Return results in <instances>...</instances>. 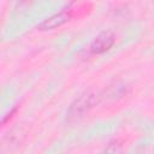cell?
I'll use <instances>...</instances> for the list:
<instances>
[{"mask_svg":"<svg viewBox=\"0 0 154 154\" xmlns=\"http://www.w3.org/2000/svg\"><path fill=\"white\" fill-rule=\"evenodd\" d=\"M100 96L96 91L89 90L85 91L83 94H81L69 107L67 113H66V118L69 122L79 119L81 117H83L85 113H88L94 106H96L99 103Z\"/></svg>","mask_w":154,"mask_h":154,"instance_id":"6da1fadb","label":"cell"},{"mask_svg":"<svg viewBox=\"0 0 154 154\" xmlns=\"http://www.w3.org/2000/svg\"><path fill=\"white\" fill-rule=\"evenodd\" d=\"M114 41H116V36L113 32L103 31L99 36H96L95 40L93 41L90 46V52L93 54H102L114 45Z\"/></svg>","mask_w":154,"mask_h":154,"instance_id":"7a4b0ae2","label":"cell"},{"mask_svg":"<svg viewBox=\"0 0 154 154\" xmlns=\"http://www.w3.org/2000/svg\"><path fill=\"white\" fill-rule=\"evenodd\" d=\"M71 16H72L71 11H69V12L63 11V12L55 13V14L46 18L43 22H41L37 25V29L38 30H52V29H55V28L63 25L64 23H66Z\"/></svg>","mask_w":154,"mask_h":154,"instance_id":"3957f363","label":"cell"}]
</instances>
